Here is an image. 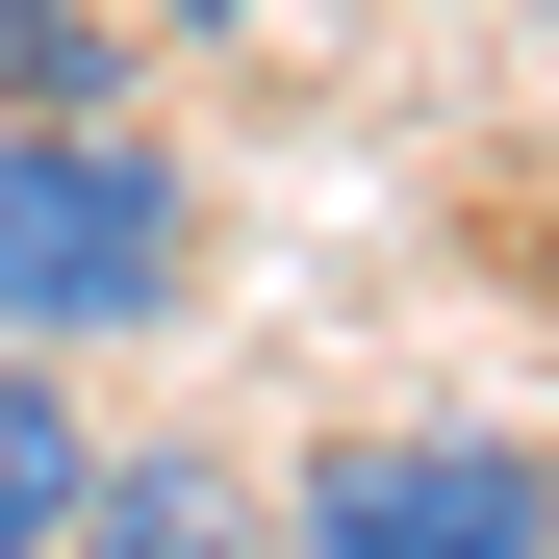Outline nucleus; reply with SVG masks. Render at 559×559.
I'll return each mask as SVG.
<instances>
[{
	"label": "nucleus",
	"instance_id": "obj_1",
	"mask_svg": "<svg viewBox=\"0 0 559 559\" xmlns=\"http://www.w3.org/2000/svg\"><path fill=\"white\" fill-rule=\"evenodd\" d=\"M204 280V204L128 103H26L0 128V356H103V331H178Z\"/></svg>",
	"mask_w": 559,
	"mask_h": 559
},
{
	"label": "nucleus",
	"instance_id": "obj_2",
	"mask_svg": "<svg viewBox=\"0 0 559 559\" xmlns=\"http://www.w3.org/2000/svg\"><path fill=\"white\" fill-rule=\"evenodd\" d=\"M280 559H559V457L534 432H331L280 484Z\"/></svg>",
	"mask_w": 559,
	"mask_h": 559
},
{
	"label": "nucleus",
	"instance_id": "obj_3",
	"mask_svg": "<svg viewBox=\"0 0 559 559\" xmlns=\"http://www.w3.org/2000/svg\"><path fill=\"white\" fill-rule=\"evenodd\" d=\"M51 559H280V509L229 484L204 432H153V457H103V484H76V534Z\"/></svg>",
	"mask_w": 559,
	"mask_h": 559
},
{
	"label": "nucleus",
	"instance_id": "obj_4",
	"mask_svg": "<svg viewBox=\"0 0 559 559\" xmlns=\"http://www.w3.org/2000/svg\"><path fill=\"white\" fill-rule=\"evenodd\" d=\"M76 484H103L76 382H51V356H0V559H51V534H76Z\"/></svg>",
	"mask_w": 559,
	"mask_h": 559
},
{
	"label": "nucleus",
	"instance_id": "obj_5",
	"mask_svg": "<svg viewBox=\"0 0 559 559\" xmlns=\"http://www.w3.org/2000/svg\"><path fill=\"white\" fill-rule=\"evenodd\" d=\"M128 0H0V128H26V103H128Z\"/></svg>",
	"mask_w": 559,
	"mask_h": 559
},
{
	"label": "nucleus",
	"instance_id": "obj_6",
	"mask_svg": "<svg viewBox=\"0 0 559 559\" xmlns=\"http://www.w3.org/2000/svg\"><path fill=\"white\" fill-rule=\"evenodd\" d=\"M204 26H254V0H153V51H204Z\"/></svg>",
	"mask_w": 559,
	"mask_h": 559
}]
</instances>
